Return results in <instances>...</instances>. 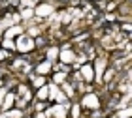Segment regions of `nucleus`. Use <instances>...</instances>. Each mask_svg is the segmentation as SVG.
<instances>
[{
  "mask_svg": "<svg viewBox=\"0 0 132 118\" xmlns=\"http://www.w3.org/2000/svg\"><path fill=\"white\" fill-rule=\"evenodd\" d=\"M34 39L30 38V36H27V34H21L19 38L15 39V51H19V52H30L32 49H34Z\"/></svg>",
  "mask_w": 132,
  "mask_h": 118,
  "instance_id": "nucleus-1",
  "label": "nucleus"
},
{
  "mask_svg": "<svg viewBox=\"0 0 132 118\" xmlns=\"http://www.w3.org/2000/svg\"><path fill=\"white\" fill-rule=\"evenodd\" d=\"M81 105L85 109H98L100 107V99H98L96 94H85L83 99H81Z\"/></svg>",
  "mask_w": 132,
  "mask_h": 118,
  "instance_id": "nucleus-2",
  "label": "nucleus"
},
{
  "mask_svg": "<svg viewBox=\"0 0 132 118\" xmlns=\"http://www.w3.org/2000/svg\"><path fill=\"white\" fill-rule=\"evenodd\" d=\"M53 6L51 4H38L34 8V15H38L40 19H44V17H51L53 15Z\"/></svg>",
  "mask_w": 132,
  "mask_h": 118,
  "instance_id": "nucleus-3",
  "label": "nucleus"
},
{
  "mask_svg": "<svg viewBox=\"0 0 132 118\" xmlns=\"http://www.w3.org/2000/svg\"><path fill=\"white\" fill-rule=\"evenodd\" d=\"M94 79H96L98 82L102 81V77H104V69H106V58H96V62H94Z\"/></svg>",
  "mask_w": 132,
  "mask_h": 118,
  "instance_id": "nucleus-4",
  "label": "nucleus"
},
{
  "mask_svg": "<svg viewBox=\"0 0 132 118\" xmlns=\"http://www.w3.org/2000/svg\"><path fill=\"white\" fill-rule=\"evenodd\" d=\"M13 105H15V92L8 90V92H6V96H4V101H2V111L6 113V111L13 109Z\"/></svg>",
  "mask_w": 132,
  "mask_h": 118,
  "instance_id": "nucleus-5",
  "label": "nucleus"
},
{
  "mask_svg": "<svg viewBox=\"0 0 132 118\" xmlns=\"http://www.w3.org/2000/svg\"><path fill=\"white\" fill-rule=\"evenodd\" d=\"M59 56H61L62 64H72V62H74V58H76L74 51L70 49V45H64V49H62L61 52H59Z\"/></svg>",
  "mask_w": 132,
  "mask_h": 118,
  "instance_id": "nucleus-6",
  "label": "nucleus"
},
{
  "mask_svg": "<svg viewBox=\"0 0 132 118\" xmlns=\"http://www.w3.org/2000/svg\"><path fill=\"white\" fill-rule=\"evenodd\" d=\"M79 69H81L79 75H81V79L85 81V82H91V81L94 79V69H93L91 64H85V66H81Z\"/></svg>",
  "mask_w": 132,
  "mask_h": 118,
  "instance_id": "nucleus-7",
  "label": "nucleus"
},
{
  "mask_svg": "<svg viewBox=\"0 0 132 118\" xmlns=\"http://www.w3.org/2000/svg\"><path fill=\"white\" fill-rule=\"evenodd\" d=\"M21 34H23V26L21 25H13V26H10V28H6V30H4V38L13 39V38H19Z\"/></svg>",
  "mask_w": 132,
  "mask_h": 118,
  "instance_id": "nucleus-8",
  "label": "nucleus"
},
{
  "mask_svg": "<svg viewBox=\"0 0 132 118\" xmlns=\"http://www.w3.org/2000/svg\"><path fill=\"white\" fill-rule=\"evenodd\" d=\"M66 109H68V103H64V105L57 103V105L51 107V113H53L55 118H66Z\"/></svg>",
  "mask_w": 132,
  "mask_h": 118,
  "instance_id": "nucleus-9",
  "label": "nucleus"
},
{
  "mask_svg": "<svg viewBox=\"0 0 132 118\" xmlns=\"http://www.w3.org/2000/svg\"><path fill=\"white\" fill-rule=\"evenodd\" d=\"M53 69V64L49 60H44V62H40L38 66H36V73L38 75H45V73H49Z\"/></svg>",
  "mask_w": 132,
  "mask_h": 118,
  "instance_id": "nucleus-10",
  "label": "nucleus"
},
{
  "mask_svg": "<svg viewBox=\"0 0 132 118\" xmlns=\"http://www.w3.org/2000/svg\"><path fill=\"white\" fill-rule=\"evenodd\" d=\"M59 47H49V49H45V58L53 64V60H57V56H59Z\"/></svg>",
  "mask_w": 132,
  "mask_h": 118,
  "instance_id": "nucleus-11",
  "label": "nucleus"
},
{
  "mask_svg": "<svg viewBox=\"0 0 132 118\" xmlns=\"http://www.w3.org/2000/svg\"><path fill=\"white\" fill-rule=\"evenodd\" d=\"M19 15H21V19L27 23V21H30L32 17H34V9H32V8H21Z\"/></svg>",
  "mask_w": 132,
  "mask_h": 118,
  "instance_id": "nucleus-12",
  "label": "nucleus"
},
{
  "mask_svg": "<svg viewBox=\"0 0 132 118\" xmlns=\"http://www.w3.org/2000/svg\"><path fill=\"white\" fill-rule=\"evenodd\" d=\"M36 98H38V101H45V99H49V86H42V88H38V94H36Z\"/></svg>",
  "mask_w": 132,
  "mask_h": 118,
  "instance_id": "nucleus-13",
  "label": "nucleus"
},
{
  "mask_svg": "<svg viewBox=\"0 0 132 118\" xmlns=\"http://www.w3.org/2000/svg\"><path fill=\"white\" fill-rule=\"evenodd\" d=\"M30 81H32V84H34L36 88L45 86V79H44V75H30Z\"/></svg>",
  "mask_w": 132,
  "mask_h": 118,
  "instance_id": "nucleus-14",
  "label": "nucleus"
},
{
  "mask_svg": "<svg viewBox=\"0 0 132 118\" xmlns=\"http://www.w3.org/2000/svg\"><path fill=\"white\" fill-rule=\"evenodd\" d=\"M2 49H4V51H8V52H10V51H15V41H13V39L4 38V39H2Z\"/></svg>",
  "mask_w": 132,
  "mask_h": 118,
  "instance_id": "nucleus-15",
  "label": "nucleus"
},
{
  "mask_svg": "<svg viewBox=\"0 0 132 118\" xmlns=\"http://www.w3.org/2000/svg\"><path fill=\"white\" fill-rule=\"evenodd\" d=\"M115 118H132V107H123L115 114Z\"/></svg>",
  "mask_w": 132,
  "mask_h": 118,
  "instance_id": "nucleus-16",
  "label": "nucleus"
},
{
  "mask_svg": "<svg viewBox=\"0 0 132 118\" xmlns=\"http://www.w3.org/2000/svg\"><path fill=\"white\" fill-rule=\"evenodd\" d=\"M4 114L8 118H23V111L21 109H10V111H6Z\"/></svg>",
  "mask_w": 132,
  "mask_h": 118,
  "instance_id": "nucleus-17",
  "label": "nucleus"
},
{
  "mask_svg": "<svg viewBox=\"0 0 132 118\" xmlns=\"http://www.w3.org/2000/svg\"><path fill=\"white\" fill-rule=\"evenodd\" d=\"M64 79H66V73L64 71H57L55 77H53V82H55V84H62Z\"/></svg>",
  "mask_w": 132,
  "mask_h": 118,
  "instance_id": "nucleus-18",
  "label": "nucleus"
},
{
  "mask_svg": "<svg viewBox=\"0 0 132 118\" xmlns=\"http://www.w3.org/2000/svg\"><path fill=\"white\" fill-rule=\"evenodd\" d=\"M62 90L66 94V98H74V86H70L68 82H62Z\"/></svg>",
  "mask_w": 132,
  "mask_h": 118,
  "instance_id": "nucleus-19",
  "label": "nucleus"
},
{
  "mask_svg": "<svg viewBox=\"0 0 132 118\" xmlns=\"http://www.w3.org/2000/svg\"><path fill=\"white\" fill-rule=\"evenodd\" d=\"M19 4H21V8H32V9L36 8V2H34V0H21Z\"/></svg>",
  "mask_w": 132,
  "mask_h": 118,
  "instance_id": "nucleus-20",
  "label": "nucleus"
},
{
  "mask_svg": "<svg viewBox=\"0 0 132 118\" xmlns=\"http://www.w3.org/2000/svg\"><path fill=\"white\" fill-rule=\"evenodd\" d=\"M113 75H115V69H110V71H108V73L104 75V77H102V81H106V82H110V81H111V77H113Z\"/></svg>",
  "mask_w": 132,
  "mask_h": 118,
  "instance_id": "nucleus-21",
  "label": "nucleus"
},
{
  "mask_svg": "<svg viewBox=\"0 0 132 118\" xmlns=\"http://www.w3.org/2000/svg\"><path fill=\"white\" fill-rule=\"evenodd\" d=\"M79 105H74V107H72V116H74V118H79Z\"/></svg>",
  "mask_w": 132,
  "mask_h": 118,
  "instance_id": "nucleus-22",
  "label": "nucleus"
},
{
  "mask_svg": "<svg viewBox=\"0 0 132 118\" xmlns=\"http://www.w3.org/2000/svg\"><path fill=\"white\" fill-rule=\"evenodd\" d=\"M6 58H10V52H8V51H4L2 47H0V62L6 60Z\"/></svg>",
  "mask_w": 132,
  "mask_h": 118,
  "instance_id": "nucleus-23",
  "label": "nucleus"
},
{
  "mask_svg": "<svg viewBox=\"0 0 132 118\" xmlns=\"http://www.w3.org/2000/svg\"><path fill=\"white\" fill-rule=\"evenodd\" d=\"M6 88H0V113H2V101H4V96H6Z\"/></svg>",
  "mask_w": 132,
  "mask_h": 118,
  "instance_id": "nucleus-24",
  "label": "nucleus"
},
{
  "mask_svg": "<svg viewBox=\"0 0 132 118\" xmlns=\"http://www.w3.org/2000/svg\"><path fill=\"white\" fill-rule=\"evenodd\" d=\"M115 8H117V2H110V4L106 6V9H108V11H113Z\"/></svg>",
  "mask_w": 132,
  "mask_h": 118,
  "instance_id": "nucleus-25",
  "label": "nucleus"
},
{
  "mask_svg": "<svg viewBox=\"0 0 132 118\" xmlns=\"http://www.w3.org/2000/svg\"><path fill=\"white\" fill-rule=\"evenodd\" d=\"M123 30L125 32H132V25H128V23H127V25H123Z\"/></svg>",
  "mask_w": 132,
  "mask_h": 118,
  "instance_id": "nucleus-26",
  "label": "nucleus"
},
{
  "mask_svg": "<svg viewBox=\"0 0 132 118\" xmlns=\"http://www.w3.org/2000/svg\"><path fill=\"white\" fill-rule=\"evenodd\" d=\"M34 118H47V116H45L44 113H36V114H34Z\"/></svg>",
  "mask_w": 132,
  "mask_h": 118,
  "instance_id": "nucleus-27",
  "label": "nucleus"
},
{
  "mask_svg": "<svg viewBox=\"0 0 132 118\" xmlns=\"http://www.w3.org/2000/svg\"><path fill=\"white\" fill-rule=\"evenodd\" d=\"M0 118H8V116H6L4 113H0Z\"/></svg>",
  "mask_w": 132,
  "mask_h": 118,
  "instance_id": "nucleus-28",
  "label": "nucleus"
},
{
  "mask_svg": "<svg viewBox=\"0 0 132 118\" xmlns=\"http://www.w3.org/2000/svg\"><path fill=\"white\" fill-rule=\"evenodd\" d=\"M27 118H28V116H27Z\"/></svg>",
  "mask_w": 132,
  "mask_h": 118,
  "instance_id": "nucleus-29",
  "label": "nucleus"
}]
</instances>
